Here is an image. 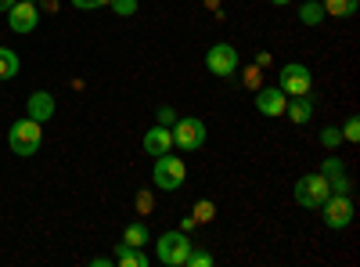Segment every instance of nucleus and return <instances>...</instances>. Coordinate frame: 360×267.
<instances>
[{"mask_svg": "<svg viewBox=\"0 0 360 267\" xmlns=\"http://www.w3.org/2000/svg\"><path fill=\"white\" fill-rule=\"evenodd\" d=\"M281 91L288 94V98H299V94H310V87H314V80H310V69L303 66V62H288V66H281Z\"/></svg>", "mask_w": 360, "mask_h": 267, "instance_id": "nucleus-8", "label": "nucleus"}, {"mask_svg": "<svg viewBox=\"0 0 360 267\" xmlns=\"http://www.w3.org/2000/svg\"><path fill=\"white\" fill-rule=\"evenodd\" d=\"M213 217H217V206L209 202V199H202V202L195 206V213H191V221H195V224H209Z\"/></svg>", "mask_w": 360, "mask_h": 267, "instance_id": "nucleus-20", "label": "nucleus"}, {"mask_svg": "<svg viewBox=\"0 0 360 267\" xmlns=\"http://www.w3.org/2000/svg\"><path fill=\"white\" fill-rule=\"evenodd\" d=\"M328 15H324V4L321 0H307V4H299V22L303 25H321Z\"/></svg>", "mask_w": 360, "mask_h": 267, "instance_id": "nucleus-17", "label": "nucleus"}, {"mask_svg": "<svg viewBox=\"0 0 360 267\" xmlns=\"http://www.w3.org/2000/svg\"><path fill=\"white\" fill-rule=\"evenodd\" d=\"M25 116H29V120H37V123H47L51 116H54V98H51L47 91L29 94V98H25Z\"/></svg>", "mask_w": 360, "mask_h": 267, "instance_id": "nucleus-12", "label": "nucleus"}, {"mask_svg": "<svg viewBox=\"0 0 360 267\" xmlns=\"http://www.w3.org/2000/svg\"><path fill=\"white\" fill-rule=\"evenodd\" d=\"M270 4H274V8H285V4H292V0H270Z\"/></svg>", "mask_w": 360, "mask_h": 267, "instance_id": "nucleus-29", "label": "nucleus"}, {"mask_svg": "<svg viewBox=\"0 0 360 267\" xmlns=\"http://www.w3.org/2000/svg\"><path fill=\"white\" fill-rule=\"evenodd\" d=\"M141 144H144L148 156H162V152H173V134H169V127L159 123V127H152V130L144 134Z\"/></svg>", "mask_w": 360, "mask_h": 267, "instance_id": "nucleus-13", "label": "nucleus"}, {"mask_svg": "<svg viewBox=\"0 0 360 267\" xmlns=\"http://www.w3.org/2000/svg\"><path fill=\"white\" fill-rule=\"evenodd\" d=\"M332 195V188H328V181L321 173H307L295 181V202L303 206V210H321V202Z\"/></svg>", "mask_w": 360, "mask_h": 267, "instance_id": "nucleus-4", "label": "nucleus"}, {"mask_svg": "<svg viewBox=\"0 0 360 267\" xmlns=\"http://www.w3.org/2000/svg\"><path fill=\"white\" fill-rule=\"evenodd\" d=\"M4 15H8L11 33H33L37 22H40V8H37V4H29V0H15V4H11Z\"/></svg>", "mask_w": 360, "mask_h": 267, "instance_id": "nucleus-9", "label": "nucleus"}, {"mask_svg": "<svg viewBox=\"0 0 360 267\" xmlns=\"http://www.w3.org/2000/svg\"><path fill=\"white\" fill-rule=\"evenodd\" d=\"M137 206H141V210H152V195L141 192V195H137Z\"/></svg>", "mask_w": 360, "mask_h": 267, "instance_id": "nucleus-28", "label": "nucleus"}, {"mask_svg": "<svg viewBox=\"0 0 360 267\" xmlns=\"http://www.w3.org/2000/svg\"><path fill=\"white\" fill-rule=\"evenodd\" d=\"M285 116H288L295 127H307V123H310V116H314V98H310V94L288 98V101H285Z\"/></svg>", "mask_w": 360, "mask_h": 267, "instance_id": "nucleus-14", "label": "nucleus"}, {"mask_svg": "<svg viewBox=\"0 0 360 267\" xmlns=\"http://www.w3.org/2000/svg\"><path fill=\"white\" fill-rule=\"evenodd\" d=\"M191 246H195V242L188 239V231H166L162 239L155 242V253H159V260H162L166 267H184Z\"/></svg>", "mask_w": 360, "mask_h": 267, "instance_id": "nucleus-3", "label": "nucleus"}, {"mask_svg": "<svg viewBox=\"0 0 360 267\" xmlns=\"http://www.w3.org/2000/svg\"><path fill=\"white\" fill-rule=\"evenodd\" d=\"M339 141H342V130L339 127H324L321 130V144L324 148H339Z\"/></svg>", "mask_w": 360, "mask_h": 267, "instance_id": "nucleus-23", "label": "nucleus"}, {"mask_svg": "<svg viewBox=\"0 0 360 267\" xmlns=\"http://www.w3.org/2000/svg\"><path fill=\"white\" fill-rule=\"evenodd\" d=\"M321 177L328 181V188H332L335 195H349V177H346V166H342L335 156H332V159H324Z\"/></svg>", "mask_w": 360, "mask_h": 267, "instance_id": "nucleus-11", "label": "nucleus"}, {"mask_svg": "<svg viewBox=\"0 0 360 267\" xmlns=\"http://www.w3.org/2000/svg\"><path fill=\"white\" fill-rule=\"evenodd\" d=\"M169 134H173V144L180 148V152H195V148L205 144V123L195 120V116H188V120H176V123L169 127Z\"/></svg>", "mask_w": 360, "mask_h": 267, "instance_id": "nucleus-5", "label": "nucleus"}, {"mask_svg": "<svg viewBox=\"0 0 360 267\" xmlns=\"http://www.w3.org/2000/svg\"><path fill=\"white\" fill-rule=\"evenodd\" d=\"M159 123H162V127H173V123H176V112H173L169 105H162V108H159Z\"/></svg>", "mask_w": 360, "mask_h": 267, "instance_id": "nucleus-26", "label": "nucleus"}, {"mask_svg": "<svg viewBox=\"0 0 360 267\" xmlns=\"http://www.w3.org/2000/svg\"><path fill=\"white\" fill-rule=\"evenodd\" d=\"M245 87H252V91H259V69H245Z\"/></svg>", "mask_w": 360, "mask_h": 267, "instance_id": "nucleus-27", "label": "nucleus"}, {"mask_svg": "<svg viewBox=\"0 0 360 267\" xmlns=\"http://www.w3.org/2000/svg\"><path fill=\"white\" fill-rule=\"evenodd\" d=\"M321 4H324V15H332V18H349V15H356L360 0H321Z\"/></svg>", "mask_w": 360, "mask_h": 267, "instance_id": "nucleus-16", "label": "nucleus"}, {"mask_svg": "<svg viewBox=\"0 0 360 267\" xmlns=\"http://www.w3.org/2000/svg\"><path fill=\"white\" fill-rule=\"evenodd\" d=\"M321 210H324V224L328 228H335V231H342V228H349L353 224V202H349V195H328L324 202H321Z\"/></svg>", "mask_w": 360, "mask_h": 267, "instance_id": "nucleus-6", "label": "nucleus"}, {"mask_svg": "<svg viewBox=\"0 0 360 267\" xmlns=\"http://www.w3.org/2000/svg\"><path fill=\"white\" fill-rule=\"evenodd\" d=\"M184 181H188V166H184V159L173 156V152L155 156L152 185H155L159 192H180V188H184Z\"/></svg>", "mask_w": 360, "mask_h": 267, "instance_id": "nucleus-1", "label": "nucleus"}, {"mask_svg": "<svg viewBox=\"0 0 360 267\" xmlns=\"http://www.w3.org/2000/svg\"><path fill=\"white\" fill-rule=\"evenodd\" d=\"M342 141H360V120L356 116H349L346 127H342Z\"/></svg>", "mask_w": 360, "mask_h": 267, "instance_id": "nucleus-24", "label": "nucleus"}, {"mask_svg": "<svg viewBox=\"0 0 360 267\" xmlns=\"http://www.w3.org/2000/svg\"><path fill=\"white\" fill-rule=\"evenodd\" d=\"M205 4H209V8H217V0H205Z\"/></svg>", "mask_w": 360, "mask_h": 267, "instance_id": "nucleus-31", "label": "nucleus"}, {"mask_svg": "<svg viewBox=\"0 0 360 267\" xmlns=\"http://www.w3.org/2000/svg\"><path fill=\"white\" fill-rule=\"evenodd\" d=\"M238 66H242V62H238V51L231 44H213V47L205 51V69L213 73V76H224L227 80V76L238 73Z\"/></svg>", "mask_w": 360, "mask_h": 267, "instance_id": "nucleus-7", "label": "nucleus"}, {"mask_svg": "<svg viewBox=\"0 0 360 267\" xmlns=\"http://www.w3.org/2000/svg\"><path fill=\"white\" fill-rule=\"evenodd\" d=\"M108 0H72V8H79V11H94V8H105Z\"/></svg>", "mask_w": 360, "mask_h": 267, "instance_id": "nucleus-25", "label": "nucleus"}, {"mask_svg": "<svg viewBox=\"0 0 360 267\" xmlns=\"http://www.w3.org/2000/svg\"><path fill=\"white\" fill-rule=\"evenodd\" d=\"M285 101H288V94L281 87H259L256 91V108L263 116H285Z\"/></svg>", "mask_w": 360, "mask_h": 267, "instance_id": "nucleus-10", "label": "nucleus"}, {"mask_svg": "<svg viewBox=\"0 0 360 267\" xmlns=\"http://www.w3.org/2000/svg\"><path fill=\"white\" fill-rule=\"evenodd\" d=\"M40 141H44V130H40V123L37 120H18V123H11V130H8V148L15 156H37V148H40Z\"/></svg>", "mask_w": 360, "mask_h": 267, "instance_id": "nucleus-2", "label": "nucleus"}, {"mask_svg": "<svg viewBox=\"0 0 360 267\" xmlns=\"http://www.w3.org/2000/svg\"><path fill=\"white\" fill-rule=\"evenodd\" d=\"M115 263H119V267H148L152 260H148V256L141 253V246H127V242H119V246H115Z\"/></svg>", "mask_w": 360, "mask_h": 267, "instance_id": "nucleus-15", "label": "nucleus"}, {"mask_svg": "<svg viewBox=\"0 0 360 267\" xmlns=\"http://www.w3.org/2000/svg\"><path fill=\"white\" fill-rule=\"evenodd\" d=\"M18 69H22L18 54H15L11 47H0V80H15V76H18Z\"/></svg>", "mask_w": 360, "mask_h": 267, "instance_id": "nucleus-18", "label": "nucleus"}, {"mask_svg": "<svg viewBox=\"0 0 360 267\" xmlns=\"http://www.w3.org/2000/svg\"><path fill=\"white\" fill-rule=\"evenodd\" d=\"M123 242H127V246H144V242H148V228L134 221V224L123 231Z\"/></svg>", "mask_w": 360, "mask_h": 267, "instance_id": "nucleus-19", "label": "nucleus"}, {"mask_svg": "<svg viewBox=\"0 0 360 267\" xmlns=\"http://www.w3.org/2000/svg\"><path fill=\"white\" fill-rule=\"evenodd\" d=\"M108 8L119 15V18H130L137 11V0H108Z\"/></svg>", "mask_w": 360, "mask_h": 267, "instance_id": "nucleus-22", "label": "nucleus"}, {"mask_svg": "<svg viewBox=\"0 0 360 267\" xmlns=\"http://www.w3.org/2000/svg\"><path fill=\"white\" fill-rule=\"evenodd\" d=\"M29 4H40V0H29Z\"/></svg>", "mask_w": 360, "mask_h": 267, "instance_id": "nucleus-32", "label": "nucleus"}, {"mask_svg": "<svg viewBox=\"0 0 360 267\" xmlns=\"http://www.w3.org/2000/svg\"><path fill=\"white\" fill-rule=\"evenodd\" d=\"M184 267H213V253H205V249H195V246H191Z\"/></svg>", "mask_w": 360, "mask_h": 267, "instance_id": "nucleus-21", "label": "nucleus"}, {"mask_svg": "<svg viewBox=\"0 0 360 267\" xmlns=\"http://www.w3.org/2000/svg\"><path fill=\"white\" fill-rule=\"evenodd\" d=\"M11 4H15V0H0V11H8Z\"/></svg>", "mask_w": 360, "mask_h": 267, "instance_id": "nucleus-30", "label": "nucleus"}]
</instances>
